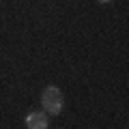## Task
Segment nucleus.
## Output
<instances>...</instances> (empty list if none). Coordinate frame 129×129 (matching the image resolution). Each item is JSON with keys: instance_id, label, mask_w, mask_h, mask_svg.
<instances>
[{"instance_id": "nucleus-1", "label": "nucleus", "mask_w": 129, "mask_h": 129, "mask_svg": "<svg viewBox=\"0 0 129 129\" xmlns=\"http://www.w3.org/2000/svg\"><path fill=\"white\" fill-rule=\"evenodd\" d=\"M41 106L47 114H60L62 112V106H64V97L60 92L58 86H45L41 92Z\"/></svg>"}, {"instance_id": "nucleus-2", "label": "nucleus", "mask_w": 129, "mask_h": 129, "mask_svg": "<svg viewBox=\"0 0 129 129\" xmlns=\"http://www.w3.org/2000/svg\"><path fill=\"white\" fill-rule=\"evenodd\" d=\"M26 127L28 129H47L50 127V120H47V112L35 110L26 116Z\"/></svg>"}, {"instance_id": "nucleus-3", "label": "nucleus", "mask_w": 129, "mask_h": 129, "mask_svg": "<svg viewBox=\"0 0 129 129\" xmlns=\"http://www.w3.org/2000/svg\"><path fill=\"white\" fill-rule=\"evenodd\" d=\"M101 2H110V0H101Z\"/></svg>"}]
</instances>
